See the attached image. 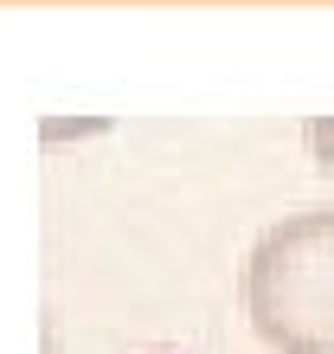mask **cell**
I'll use <instances>...</instances> for the list:
<instances>
[{
	"instance_id": "6da1fadb",
	"label": "cell",
	"mask_w": 334,
	"mask_h": 354,
	"mask_svg": "<svg viewBox=\"0 0 334 354\" xmlns=\"http://www.w3.org/2000/svg\"><path fill=\"white\" fill-rule=\"evenodd\" d=\"M244 316L277 354H334V206L257 232L244 258Z\"/></svg>"
},
{
	"instance_id": "7a4b0ae2",
	"label": "cell",
	"mask_w": 334,
	"mask_h": 354,
	"mask_svg": "<svg viewBox=\"0 0 334 354\" xmlns=\"http://www.w3.org/2000/svg\"><path fill=\"white\" fill-rule=\"evenodd\" d=\"M302 142H308V155L334 174V116H308V122H302Z\"/></svg>"
}]
</instances>
